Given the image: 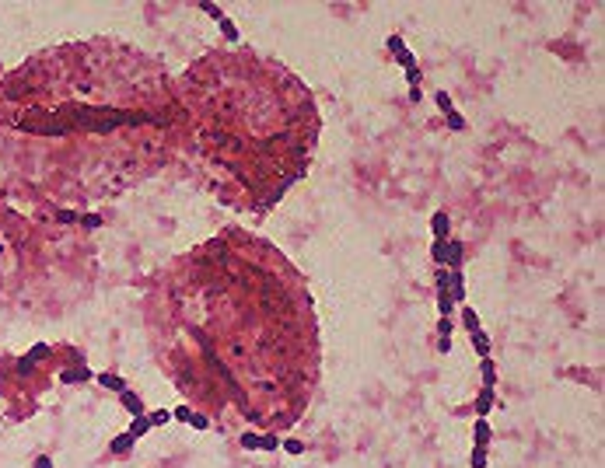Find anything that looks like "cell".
Wrapping results in <instances>:
<instances>
[{
    "label": "cell",
    "mask_w": 605,
    "mask_h": 468,
    "mask_svg": "<svg viewBox=\"0 0 605 468\" xmlns=\"http://www.w3.org/2000/svg\"><path fill=\"white\" fill-rule=\"evenodd\" d=\"M493 406H497V391L483 385V388H479V395H476V419H487Z\"/></svg>",
    "instance_id": "6da1fadb"
},
{
    "label": "cell",
    "mask_w": 605,
    "mask_h": 468,
    "mask_svg": "<svg viewBox=\"0 0 605 468\" xmlns=\"http://www.w3.org/2000/svg\"><path fill=\"white\" fill-rule=\"evenodd\" d=\"M430 231H434V241H448L451 234V217L445 210H437V214L430 217Z\"/></svg>",
    "instance_id": "7a4b0ae2"
},
{
    "label": "cell",
    "mask_w": 605,
    "mask_h": 468,
    "mask_svg": "<svg viewBox=\"0 0 605 468\" xmlns=\"http://www.w3.org/2000/svg\"><path fill=\"white\" fill-rule=\"evenodd\" d=\"M490 440H493V427H490L487 419H476V427H472V448L487 451Z\"/></svg>",
    "instance_id": "3957f363"
},
{
    "label": "cell",
    "mask_w": 605,
    "mask_h": 468,
    "mask_svg": "<svg viewBox=\"0 0 605 468\" xmlns=\"http://www.w3.org/2000/svg\"><path fill=\"white\" fill-rule=\"evenodd\" d=\"M462 255H466V245H462V241H448V259H445V269H462Z\"/></svg>",
    "instance_id": "277c9868"
},
{
    "label": "cell",
    "mask_w": 605,
    "mask_h": 468,
    "mask_svg": "<svg viewBox=\"0 0 605 468\" xmlns=\"http://www.w3.org/2000/svg\"><path fill=\"white\" fill-rule=\"evenodd\" d=\"M119 402H123L126 409L133 412V416H144V402H140V395H137V391H130V388H126V391H119Z\"/></svg>",
    "instance_id": "5b68a950"
},
{
    "label": "cell",
    "mask_w": 605,
    "mask_h": 468,
    "mask_svg": "<svg viewBox=\"0 0 605 468\" xmlns=\"http://www.w3.org/2000/svg\"><path fill=\"white\" fill-rule=\"evenodd\" d=\"M472 335V350H476V356L483 360V356H490V335L483 329H476V332H469Z\"/></svg>",
    "instance_id": "8992f818"
},
{
    "label": "cell",
    "mask_w": 605,
    "mask_h": 468,
    "mask_svg": "<svg viewBox=\"0 0 605 468\" xmlns=\"http://www.w3.org/2000/svg\"><path fill=\"white\" fill-rule=\"evenodd\" d=\"M98 385H102V388H109V391H126V381H123L119 374H112V371L98 374Z\"/></svg>",
    "instance_id": "52a82bcc"
},
{
    "label": "cell",
    "mask_w": 605,
    "mask_h": 468,
    "mask_svg": "<svg viewBox=\"0 0 605 468\" xmlns=\"http://www.w3.org/2000/svg\"><path fill=\"white\" fill-rule=\"evenodd\" d=\"M479 374H483V385H487V388L497 385V367H493V360H490V356L479 360Z\"/></svg>",
    "instance_id": "ba28073f"
},
{
    "label": "cell",
    "mask_w": 605,
    "mask_h": 468,
    "mask_svg": "<svg viewBox=\"0 0 605 468\" xmlns=\"http://www.w3.org/2000/svg\"><path fill=\"white\" fill-rule=\"evenodd\" d=\"M88 377H91L88 367H74V371H63V374H59V381H63V385H77V381H88Z\"/></svg>",
    "instance_id": "9c48e42d"
},
{
    "label": "cell",
    "mask_w": 605,
    "mask_h": 468,
    "mask_svg": "<svg viewBox=\"0 0 605 468\" xmlns=\"http://www.w3.org/2000/svg\"><path fill=\"white\" fill-rule=\"evenodd\" d=\"M147 430H151V419H147V416H133V423H130V430H126V433H130L133 440H140Z\"/></svg>",
    "instance_id": "30bf717a"
},
{
    "label": "cell",
    "mask_w": 605,
    "mask_h": 468,
    "mask_svg": "<svg viewBox=\"0 0 605 468\" xmlns=\"http://www.w3.org/2000/svg\"><path fill=\"white\" fill-rule=\"evenodd\" d=\"M217 25H220V35H224L228 42H238V39H241V32H238V25H234L231 18H220Z\"/></svg>",
    "instance_id": "8fae6325"
},
{
    "label": "cell",
    "mask_w": 605,
    "mask_h": 468,
    "mask_svg": "<svg viewBox=\"0 0 605 468\" xmlns=\"http://www.w3.org/2000/svg\"><path fill=\"white\" fill-rule=\"evenodd\" d=\"M462 329H469V332L479 329V314H476V308H469V304H462Z\"/></svg>",
    "instance_id": "7c38bea8"
},
{
    "label": "cell",
    "mask_w": 605,
    "mask_h": 468,
    "mask_svg": "<svg viewBox=\"0 0 605 468\" xmlns=\"http://www.w3.org/2000/svg\"><path fill=\"white\" fill-rule=\"evenodd\" d=\"M430 259H434V262L445 269V259H448V241H434V245H430Z\"/></svg>",
    "instance_id": "4fadbf2b"
},
{
    "label": "cell",
    "mask_w": 605,
    "mask_h": 468,
    "mask_svg": "<svg viewBox=\"0 0 605 468\" xmlns=\"http://www.w3.org/2000/svg\"><path fill=\"white\" fill-rule=\"evenodd\" d=\"M448 130H455V133H462V130H469V119L462 116V112H448Z\"/></svg>",
    "instance_id": "5bb4252c"
},
{
    "label": "cell",
    "mask_w": 605,
    "mask_h": 468,
    "mask_svg": "<svg viewBox=\"0 0 605 468\" xmlns=\"http://www.w3.org/2000/svg\"><path fill=\"white\" fill-rule=\"evenodd\" d=\"M259 444H263V433H255V430L241 433V448L245 451H259Z\"/></svg>",
    "instance_id": "9a60e30c"
},
{
    "label": "cell",
    "mask_w": 605,
    "mask_h": 468,
    "mask_svg": "<svg viewBox=\"0 0 605 468\" xmlns=\"http://www.w3.org/2000/svg\"><path fill=\"white\" fill-rule=\"evenodd\" d=\"M130 448H133V437H130V433H119L116 440H112V451H116V454H126Z\"/></svg>",
    "instance_id": "2e32d148"
},
{
    "label": "cell",
    "mask_w": 605,
    "mask_h": 468,
    "mask_svg": "<svg viewBox=\"0 0 605 468\" xmlns=\"http://www.w3.org/2000/svg\"><path fill=\"white\" fill-rule=\"evenodd\" d=\"M199 11H203V14H210V18H214V21H220V18H224V11L217 7L214 0H199Z\"/></svg>",
    "instance_id": "e0dca14e"
},
{
    "label": "cell",
    "mask_w": 605,
    "mask_h": 468,
    "mask_svg": "<svg viewBox=\"0 0 605 468\" xmlns=\"http://www.w3.org/2000/svg\"><path fill=\"white\" fill-rule=\"evenodd\" d=\"M434 101H437V109L448 116V112H455V105H451V98H448V91H434Z\"/></svg>",
    "instance_id": "ac0fdd59"
},
{
    "label": "cell",
    "mask_w": 605,
    "mask_h": 468,
    "mask_svg": "<svg viewBox=\"0 0 605 468\" xmlns=\"http://www.w3.org/2000/svg\"><path fill=\"white\" fill-rule=\"evenodd\" d=\"M385 46H389V53H392V56L406 53V42H402V35H389V42H385Z\"/></svg>",
    "instance_id": "d6986e66"
},
{
    "label": "cell",
    "mask_w": 605,
    "mask_h": 468,
    "mask_svg": "<svg viewBox=\"0 0 605 468\" xmlns=\"http://www.w3.org/2000/svg\"><path fill=\"white\" fill-rule=\"evenodd\" d=\"M147 419H151V427H161V423H168V419H172V412H168V409H154V412H147Z\"/></svg>",
    "instance_id": "ffe728a7"
},
{
    "label": "cell",
    "mask_w": 605,
    "mask_h": 468,
    "mask_svg": "<svg viewBox=\"0 0 605 468\" xmlns=\"http://www.w3.org/2000/svg\"><path fill=\"white\" fill-rule=\"evenodd\" d=\"M280 448L297 458V454H305V440H280Z\"/></svg>",
    "instance_id": "44dd1931"
},
{
    "label": "cell",
    "mask_w": 605,
    "mask_h": 468,
    "mask_svg": "<svg viewBox=\"0 0 605 468\" xmlns=\"http://www.w3.org/2000/svg\"><path fill=\"white\" fill-rule=\"evenodd\" d=\"M46 356H49V346H46V343H35V346L28 350V360H32V364H35V360H46Z\"/></svg>",
    "instance_id": "7402d4cb"
},
{
    "label": "cell",
    "mask_w": 605,
    "mask_h": 468,
    "mask_svg": "<svg viewBox=\"0 0 605 468\" xmlns=\"http://www.w3.org/2000/svg\"><path fill=\"white\" fill-rule=\"evenodd\" d=\"M259 451H280V437H276V433H263V444H259Z\"/></svg>",
    "instance_id": "603a6c76"
},
{
    "label": "cell",
    "mask_w": 605,
    "mask_h": 468,
    "mask_svg": "<svg viewBox=\"0 0 605 468\" xmlns=\"http://www.w3.org/2000/svg\"><path fill=\"white\" fill-rule=\"evenodd\" d=\"M469 465H472V468H487V451L472 448V454H469Z\"/></svg>",
    "instance_id": "cb8c5ba5"
},
{
    "label": "cell",
    "mask_w": 605,
    "mask_h": 468,
    "mask_svg": "<svg viewBox=\"0 0 605 468\" xmlns=\"http://www.w3.org/2000/svg\"><path fill=\"white\" fill-rule=\"evenodd\" d=\"M395 59H399V67H402V70H410V67H416V56H413L410 49H406V53H399Z\"/></svg>",
    "instance_id": "d4e9b609"
},
{
    "label": "cell",
    "mask_w": 605,
    "mask_h": 468,
    "mask_svg": "<svg viewBox=\"0 0 605 468\" xmlns=\"http://www.w3.org/2000/svg\"><path fill=\"white\" fill-rule=\"evenodd\" d=\"M189 427H196V430H207V427H210V419H207L203 412H193V419H189Z\"/></svg>",
    "instance_id": "484cf974"
},
{
    "label": "cell",
    "mask_w": 605,
    "mask_h": 468,
    "mask_svg": "<svg viewBox=\"0 0 605 468\" xmlns=\"http://www.w3.org/2000/svg\"><path fill=\"white\" fill-rule=\"evenodd\" d=\"M172 416H175L178 423H189V419H193V409H189V406H178V409L172 412Z\"/></svg>",
    "instance_id": "4316f807"
},
{
    "label": "cell",
    "mask_w": 605,
    "mask_h": 468,
    "mask_svg": "<svg viewBox=\"0 0 605 468\" xmlns=\"http://www.w3.org/2000/svg\"><path fill=\"white\" fill-rule=\"evenodd\" d=\"M406 84H410V88H420V67H410V70H406Z\"/></svg>",
    "instance_id": "83f0119b"
},
{
    "label": "cell",
    "mask_w": 605,
    "mask_h": 468,
    "mask_svg": "<svg viewBox=\"0 0 605 468\" xmlns=\"http://www.w3.org/2000/svg\"><path fill=\"white\" fill-rule=\"evenodd\" d=\"M434 280H437V293H441V290H448V280H451V273H448V269H441V273L434 276Z\"/></svg>",
    "instance_id": "f1b7e54d"
},
{
    "label": "cell",
    "mask_w": 605,
    "mask_h": 468,
    "mask_svg": "<svg viewBox=\"0 0 605 468\" xmlns=\"http://www.w3.org/2000/svg\"><path fill=\"white\" fill-rule=\"evenodd\" d=\"M56 220H59V224H74L77 214H74V210H56Z\"/></svg>",
    "instance_id": "f546056e"
},
{
    "label": "cell",
    "mask_w": 605,
    "mask_h": 468,
    "mask_svg": "<svg viewBox=\"0 0 605 468\" xmlns=\"http://www.w3.org/2000/svg\"><path fill=\"white\" fill-rule=\"evenodd\" d=\"M451 329H455V325H451V318H441V322H437V332H441L445 339H451Z\"/></svg>",
    "instance_id": "4dcf8cb0"
},
{
    "label": "cell",
    "mask_w": 605,
    "mask_h": 468,
    "mask_svg": "<svg viewBox=\"0 0 605 468\" xmlns=\"http://www.w3.org/2000/svg\"><path fill=\"white\" fill-rule=\"evenodd\" d=\"M32 367H35V364H32L28 356H25V360H18V374H32Z\"/></svg>",
    "instance_id": "1f68e13d"
},
{
    "label": "cell",
    "mask_w": 605,
    "mask_h": 468,
    "mask_svg": "<svg viewBox=\"0 0 605 468\" xmlns=\"http://www.w3.org/2000/svg\"><path fill=\"white\" fill-rule=\"evenodd\" d=\"M35 468H53V458H49V454H39V458H35Z\"/></svg>",
    "instance_id": "d6a6232c"
},
{
    "label": "cell",
    "mask_w": 605,
    "mask_h": 468,
    "mask_svg": "<svg viewBox=\"0 0 605 468\" xmlns=\"http://www.w3.org/2000/svg\"><path fill=\"white\" fill-rule=\"evenodd\" d=\"M88 227H102V217H95V214H88V217H80Z\"/></svg>",
    "instance_id": "836d02e7"
},
{
    "label": "cell",
    "mask_w": 605,
    "mask_h": 468,
    "mask_svg": "<svg viewBox=\"0 0 605 468\" xmlns=\"http://www.w3.org/2000/svg\"><path fill=\"white\" fill-rule=\"evenodd\" d=\"M410 101L413 105H420V101H424V91H420V88H410Z\"/></svg>",
    "instance_id": "e575fe53"
},
{
    "label": "cell",
    "mask_w": 605,
    "mask_h": 468,
    "mask_svg": "<svg viewBox=\"0 0 605 468\" xmlns=\"http://www.w3.org/2000/svg\"><path fill=\"white\" fill-rule=\"evenodd\" d=\"M437 350H441V353H451V339H445V335H441V339H437Z\"/></svg>",
    "instance_id": "d590c367"
}]
</instances>
